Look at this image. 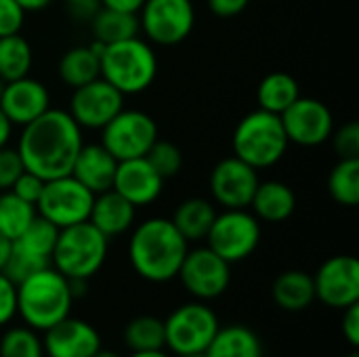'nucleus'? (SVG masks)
Returning a JSON list of instances; mask_svg holds the SVG:
<instances>
[{
    "mask_svg": "<svg viewBox=\"0 0 359 357\" xmlns=\"http://www.w3.org/2000/svg\"><path fill=\"white\" fill-rule=\"evenodd\" d=\"M32 61H34L32 46L21 34L0 38V78L4 82H13L23 76H29Z\"/></svg>",
    "mask_w": 359,
    "mask_h": 357,
    "instance_id": "c85d7f7f",
    "label": "nucleus"
},
{
    "mask_svg": "<svg viewBox=\"0 0 359 357\" xmlns=\"http://www.w3.org/2000/svg\"><path fill=\"white\" fill-rule=\"evenodd\" d=\"M147 162L154 166V170L166 181L175 175H179L181 166H183V154L181 149L170 143V141H162V139H156V143L149 147V151L145 154Z\"/></svg>",
    "mask_w": 359,
    "mask_h": 357,
    "instance_id": "f704fd0d",
    "label": "nucleus"
},
{
    "mask_svg": "<svg viewBox=\"0 0 359 357\" xmlns=\"http://www.w3.org/2000/svg\"><path fill=\"white\" fill-rule=\"evenodd\" d=\"M273 303L284 311H303L316 301L313 276L301 269H288L280 274L271 286Z\"/></svg>",
    "mask_w": 359,
    "mask_h": 357,
    "instance_id": "5701e85b",
    "label": "nucleus"
},
{
    "mask_svg": "<svg viewBox=\"0 0 359 357\" xmlns=\"http://www.w3.org/2000/svg\"><path fill=\"white\" fill-rule=\"evenodd\" d=\"M44 267H50V261L40 259V257L27 252V250H23L21 246H17V244L13 242V250H11V257H8V261H6L2 274L17 286V284H21L25 278H29L32 274H36V271H40V269H44Z\"/></svg>",
    "mask_w": 359,
    "mask_h": 357,
    "instance_id": "c9c22d12",
    "label": "nucleus"
},
{
    "mask_svg": "<svg viewBox=\"0 0 359 357\" xmlns=\"http://www.w3.org/2000/svg\"><path fill=\"white\" fill-rule=\"evenodd\" d=\"M90 29L97 42L101 44H116L128 38L139 36V15L137 13H124L114 8H99L93 13Z\"/></svg>",
    "mask_w": 359,
    "mask_h": 357,
    "instance_id": "a878e982",
    "label": "nucleus"
},
{
    "mask_svg": "<svg viewBox=\"0 0 359 357\" xmlns=\"http://www.w3.org/2000/svg\"><path fill=\"white\" fill-rule=\"evenodd\" d=\"M221 328L217 314L204 301H191L164 320V337L166 347L175 356L204 353Z\"/></svg>",
    "mask_w": 359,
    "mask_h": 357,
    "instance_id": "0eeeda50",
    "label": "nucleus"
},
{
    "mask_svg": "<svg viewBox=\"0 0 359 357\" xmlns=\"http://www.w3.org/2000/svg\"><path fill=\"white\" fill-rule=\"evenodd\" d=\"M164 187V179L154 170L147 158H130L118 162L111 189L126 198L135 208L154 204Z\"/></svg>",
    "mask_w": 359,
    "mask_h": 357,
    "instance_id": "a211bd4d",
    "label": "nucleus"
},
{
    "mask_svg": "<svg viewBox=\"0 0 359 357\" xmlns=\"http://www.w3.org/2000/svg\"><path fill=\"white\" fill-rule=\"evenodd\" d=\"M42 189H44V181L40 177H36L34 173H29V170H23L17 177V181L13 183V187H11V191L15 196H19L21 200H25V202H29L34 206H36Z\"/></svg>",
    "mask_w": 359,
    "mask_h": 357,
    "instance_id": "ea45409f",
    "label": "nucleus"
},
{
    "mask_svg": "<svg viewBox=\"0 0 359 357\" xmlns=\"http://www.w3.org/2000/svg\"><path fill=\"white\" fill-rule=\"evenodd\" d=\"M135 213L137 208L126 198H122L114 189H107L95 196L88 223H93L109 240V238L122 236L124 231L133 227Z\"/></svg>",
    "mask_w": 359,
    "mask_h": 357,
    "instance_id": "412c9836",
    "label": "nucleus"
},
{
    "mask_svg": "<svg viewBox=\"0 0 359 357\" xmlns=\"http://www.w3.org/2000/svg\"><path fill=\"white\" fill-rule=\"evenodd\" d=\"M288 145L290 141L286 137L282 118L261 107L246 114L238 122L231 139L233 156L257 170L278 164Z\"/></svg>",
    "mask_w": 359,
    "mask_h": 357,
    "instance_id": "39448f33",
    "label": "nucleus"
},
{
    "mask_svg": "<svg viewBox=\"0 0 359 357\" xmlns=\"http://www.w3.org/2000/svg\"><path fill=\"white\" fill-rule=\"evenodd\" d=\"M124 343L130 351H156L166 347L164 320L154 316H137L124 328Z\"/></svg>",
    "mask_w": 359,
    "mask_h": 357,
    "instance_id": "c756f323",
    "label": "nucleus"
},
{
    "mask_svg": "<svg viewBox=\"0 0 359 357\" xmlns=\"http://www.w3.org/2000/svg\"><path fill=\"white\" fill-rule=\"evenodd\" d=\"M65 2H69V4H82V2H93V0H65Z\"/></svg>",
    "mask_w": 359,
    "mask_h": 357,
    "instance_id": "3c124183",
    "label": "nucleus"
},
{
    "mask_svg": "<svg viewBox=\"0 0 359 357\" xmlns=\"http://www.w3.org/2000/svg\"><path fill=\"white\" fill-rule=\"evenodd\" d=\"M301 97L299 82L286 74V72H271L267 74L257 88V101L259 107L271 114H282L286 112L297 99Z\"/></svg>",
    "mask_w": 359,
    "mask_h": 357,
    "instance_id": "bb28decb",
    "label": "nucleus"
},
{
    "mask_svg": "<svg viewBox=\"0 0 359 357\" xmlns=\"http://www.w3.org/2000/svg\"><path fill=\"white\" fill-rule=\"evenodd\" d=\"M17 316V286L0 271V328Z\"/></svg>",
    "mask_w": 359,
    "mask_h": 357,
    "instance_id": "a19ab883",
    "label": "nucleus"
},
{
    "mask_svg": "<svg viewBox=\"0 0 359 357\" xmlns=\"http://www.w3.org/2000/svg\"><path fill=\"white\" fill-rule=\"evenodd\" d=\"M93 357H122V356H120V353H116V351H107V349H103V347H101V349H99V351H97Z\"/></svg>",
    "mask_w": 359,
    "mask_h": 357,
    "instance_id": "8fccbe9b",
    "label": "nucleus"
},
{
    "mask_svg": "<svg viewBox=\"0 0 359 357\" xmlns=\"http://www.w3.org/2000/svg\"><path fill=\"white\" fill-rule=\"evenodd\" d=\"M11 128L13 124L8 122V118L4 116V112L0 109V147L8 143V137H11Z\"/></svg>",
    "mask_w": 359,
    "mask_h": 357,
    "instance_id": "de8ad7c7",
    "label": "nucleus"
},
{
    "mask_svg": "<svg viewBox=\"0 0 359 357\" xmlns=\"http://www.w3.org/2000/svg\"><path fill=\"white\" fill-rule=\"evenodd\" d=\"M334 149L341 160H351L359 158V124L349 122L343 128H339L332 137Z\"/></svg>",
    "mask_w": 359,
    "mask_h": 357,
    "instance_id": "4c0bfd02",
    "label": "nucleus"
},
{
    "mask_svg": "<svg viewBox=\"0 0 359 357\" xmlns=\"http://www.w3.org/2000/svg\"><path fill=\"white\" fill-rule=\"evenodd\" d=\"M93 200L95 194H90L72 175H65L44 181V189L36 202V210L40 217L63 229L88 221Z\"/></svg>",
    "mask_w": 359,
    "mask_h": 357,
    "instance_id": "1a4fd4ad",
    "label": "nucleus"
},
{
    "mask_svg": "<svg viewBox=\"0 0 359 357\" xmlns=\"http://www.w3.org/2000/svg\"><path fill=\"white\" fill-rule=\"evenodd\" d=\"M23 170L25 168L19 158V151L2 145L0 147V191H8Z\"/></svg>",
    "mask_w": 359,
    "mask_h": 357,
    "instance_id": "e433bc0d",
    "label": "nucleus"
},
{
    "mask_svg": "<svg viewBox=\"0 0 359 357\" xmlns=\"http://www.w3.org/2000/svg\"><path fill=\"white\" fill-rule=\"evenodd\" d=\"M107 238L88 221L59 229L50 265L67 280H90L107 259Z\"/></svg>",
    "mask_w": 359,
    "mask_h": 357,
    "instance_id": "423d86ee",
    "label": "nucleus"
},
{
    "mask_svg": "<svg viewBox=\"0 0 359 357\" xmlns=\"http://www.w3.org/2000/svg\"><path fill=\"white\" fill-rule=\"evenodd\" d=\"M116 168H118V160L101 143H90L80 147L69 175L76 181H80L90 194L97 196L101 191L111 189Z\"/></svg>",
    "mask_w": 359,
    "mask_h": 357,
    "instance_id": "aec40b11",
    "label": "nucleus"
},
{
    "mask_svg": "<svg viewBox=\"0 0 359 357\" xmlns=\"http://www.w3.org/2000/svg\"><path fill=\"white\" fill-rule=\"evenodd\" d=\"M215 217H217V210L208 200L187 198L177 206L170 221L187 242H200L206 238Z\"/></svg>",
    "mask_w": 359,
    "mask_h": 357,
    "instance_id": "393cba45",
    "label": "nucleus"
},
{
    "mask_svg": "<svg viewBox=\"0 0 359 357\" xmlns=\"http://www.w3.org/2000/svg\"><path fill=\"white\" fill-rule=\"evenodd\" d=\"M48 107H50L48 88L29 76L6 82L0 97V109L4 112V116L13 126L29 124L32 120L42 116Z\"/></svg>",
    "mask_w": 359,
    "mask_h": 357,
    "instance_id": "6ab92c4d",
    "label": "nucleus"
},
{
    "mask_svg": "<svg viewBox=\"0 0 359 357\" xmlns=\"http://www.w3.org/2000/svg\"><path fill=\"white\" fill-rule=\"evenodd\" d=\"M59 76L72 88L88 84L90 80L101 76L99 53H95L90 44L74 46V48L65 50V55L59 61Z\"/></svg>",
    "mask_w": 359,
    "mask_h": 357,
    "instance_id": "cd10ccee",
    "label": "nucleus"
},
{
    "mask_svg": "<svg viewBox=\"0 0 359 357\" xmlns=\"http://www.w3.org/2000/svg\"><path fill=\"white\" fill-rule=\"evenodd\" d=\"M259 183V170L236 156L221 160L210 173V194L223 208H248Z\"/></svg>",
    "mask_w": 359,
    "mask_h": 357,
    "instance_id": "dca6fc26",
    "label": "nucleus"
},
{
    "mask_svg": "<svg viewBox=\"0 0 359 357\" xmlns=\"http://www.w3.org/2000/svg\"><path fill=\"white\" fill-rule=\"evenodd\" d=\"M101 78L118 88L124 97L147 90L158 76V57L139 36L107 44L99 55Z\"/></svg>",
    "mask_w": 359,
    "mask_h": 357,
    "instance_id": "20e7f679",
    "label": "nucleus"
},
{
    "mask_svg": "<svg viewBox=\"0 0 359 357\" xmlns=\"http://www.w3.org/2000/svg\"><path fill=\"white\" fill-rule=\"evenodd\" d=\"M196 25L191 0H145L139 11V27L160 46L183 42Z\"/></svg>",
    "mask_w": 359,
    "mask_h": 357,
    "instance_id": "9b49d317",
    "label": "nucleus"
},
{
    "mask_svg": "<svg viewBox=\"0 0 359 357\" xmlns=\"http://www.w3.org/2000/svg\"><path fill=\"white\" fill-rule=\"evenodd\" d=\"M204 353L206 357H263V343L252 328L231 324L217 330Z\"/></svg>",
    "mask_w": 359,
    "mask_h": 357,
    "instance_id": "b1692460",
    "label": "nucleus"
},
{
    "mask_svg": "<svg viewBox=\"0 0 359 357\" xmlns=\"http://www.w3.org/2000/svg\"><path fill=\"white\" fill-rule=\"evenodd\" d=\"M46 357H93L101 349V335L84 320L67 316L42 332Z\"/></svg>",
    "mask_w": 359,
    "mask_h": 357,
    "instance_id": "f3484780",
    "label": "nucleus"
},
{
    "mask_svg": "<svg viewBox=\"0 0 359 357\" xmlns=\"http://www.w3.org/2000/svg\"><path fill=\"white\" fill-rule=\"evenodd\" d=\"M286 137L301 147H318L332 137V112L313 97H299L286 112L280 114Z\"/></svg>",
    "mask_w": 359,
    "mask_h": 357,
    "instance_id": "2eb2a0df",
    "label": "nucleus"
},
{
    "mask_svg": "<svg viewBox=\"0 0 359 357\" xmlns=\"http://www.w3.org/2000/svg\"><path fill=\"white\" fill-rule=\"evenodd\" d=\"M4 86H6V82H4V80L0 78V97H2V90H4Z\"/></svg>",
    "mask_w": 359,
    "mask_h": 357,
    "instance_id": "864d4df0",
    "label": "nucleus"
},
{
    "mask_svg": "<svg viewBox=\"0 0 359 357\" xmlns=\"http://www.w3.org/2000/svg\"><path fill=\"white\" fill-rule=\"evenodd\" d=\"M158 139L156 120L139 109H120L103 128L101 145L118 160L143 158Z\"/></svg>",
    "mask_w": 359,
    "mask_h": 357,
    "instance_id": "9d476101",
    "label": "nucleus"
},
{
    "mask_svg": "<svg viewBox=\"0 0 359 357\" xmlns=\"http://www.w3.org/2000/svg\"><path fill=\"white\" fill-rule=\"evenodd\" d=\"M25 13H34V11H42L46 8L53 0H15Z\"/></svg>",
    "mask_w": 359,
    "mask_h": 357,
    "instance_id": "a18cd8bd",
    "label": "nucleus"
},
{
    "mask_svg": "<svg viewBox=\"0 0 359 357\" xmlns=\"http://www.w3.org/2000/svg\"><path fill=\"white\" fill-rule=\"evenodd\" d=\"M204 240L229 265L240 263L259 248L261 223L248 208H225V213L215 217Z\"/></svg>",
    "mask_w": 359,
    "mask_h": 357,
    "instance_id": "6e6552de",
    "label": "nucleus"
},
{
    "mask_svg": "<svg viewBox=\"0 0 359 357\" xmlns=\"http://www.w3.org/2000/svg\"><path fill=\"white\" fill-rule=\"evenodd\" d=\"M25 21V11L15 0H0V38L19 34Z\"/></svg>",
    "mask_w": 359,
    "mask_h": 357,
    "instance_id": "58836bf2",
    "label": "nucleus"
},
{
    "mask_svg": "<svg viewBox=\"0 0 359 357\" xmlns=\"http://www.w3.org/2000/svg\"><path fill=\"white\" fill-rule=\"evenodd\" d=\"M76 297L69 280L53 265L17 284V316L36 332H44L72 314Z\"/></svg>",
    "mask_w": 359,
    "mask_h": 357,
    "instance_id": "7ed1b4c3",
    "label": "nucleus"
},
{
    "mask_svg": "<svg viewBox=\"0 0 359 357\" xmlns=\"http://www.w3.org/2000/svg\"><path fill=\"white\" fill-rule=\"evenodd\" d=\"M36 217V206L15 196L11 189L0 191V234L17 240Z\"/></svg>",
    "mask_w": 359,
    "mask_h": 357,
    "instance_id": "7c9ffc66",
    "label": "nucleus"
},
{
    "mask_svg": "<svg viewBox=\"0 0 359 357\" xmlns=\"http://www.w3.org/2000/svg\"><path fill=\"white\" fill-rule=\"evenodd\" d=\"M11 250H13V240H8L6 236L0 234V271L4 269L8 257H11Z\"/></svg>",
    "mask_w": 359,
    "mask_h": 357,
    "instance_id": "49530a36",
    "label": "nucleus"
},
{
    "mask_svg": "<svg viewBox=\"0 0 359 357\" xmlns=\"http://www.w3.org/2000/svg\"><path fill=\"white\" fill-rule=\"evenodd\" d=\"M57 238H59V227L53 225L50 221H46L44 217H40L36 213V217L32 219V223L15 240V244L21 246L23 250L40 257V259L50 261L53 250H55V244H57Z\"/></svg>",
    "mask_w": 359,
    "mask_h": 357,
    "instance_id": "473e14b6",
    "label": "nucleus"
},
{
    "mask_svg": "<svg viewBox=\"0 0 359 357\" xmlns=\"http://www.w3.org/2000/svg\"><path fill=\"white\" fill-rule=\"evenodd\" d=\"M177 357H206V353H189V356H177Z\"/></svg>",
    "mask_w": 359,
    "mask_h": 357,
    "instance_id": "603ef678",
    "label": "nucleus"
},
{
    "mask_svg": "<svg viewBox=\"0 0 359 357\" xmlns=\"http://www.w3.org/2000/svg\"><path fill=\"white\" fill-rule=\"evenodd\" d=\"M189 250V242L170 219L154 217L143 221L130 236L128 261L137 276L151 284H166L177 278Z\"/></svg>",
    "mask_w": 359,
    "mask_h": 357,
    "instance_id": "f03ea898",
    "label": "nucleus"
},
{
    "mask_svg": "<svg viewBox=\"0 0 359 357\" xmlns=\"http://www.w3.org/2000/svg\"><path fill=\"white\" fill-rule=\"evenodd\" d=\"M347 357H359V353H358V351H353V353H349Z\"/></svg>",
    "mask_w": 359,
    "mask_h": 357,
    "instance_id": "5fc2aeb1",
    "label": "nucleus"
},
{
    "mask_svg": "<svg viewBox=\"0 0 359 357\" xmlns=\"http://www.w3.org/2000/svg\"><path fill=\"white\" fill-rule=\"evenodd\" d=\"M248 208H252V215L259 221L284 223L297 208V196L292 187L282 181H263L259 183Z\"/></svg>",
    "mask_w": 359,
    "mask_h": 357,
    "instance_id": "4be33fe9",
    "label": "nucleus"
},
{
    "mask_svg": "<svg viewBox=\"0 0 359 357\" xmlns=\"http://www.w3.org/2000/svg\"><path fill=\"white\" fill-rule=\"evenodd\" d=\"M328 191L332 200L341 206H358L359 204V158L339 160L328 177Z\"/></svg>",
    "mask_w": 359,
    "mask_h": 357,
    "instance_id": "2f4dec72",
    "label": "nucleus"
},
{
    "mask_svg": "<svg viewBox=\"0 0 359 357\" xmlns=\"http://www.w3.org/2000/svg\"><path fill=\"white\" fill-rule=\"evenodd\" d=\"M103 8H114V11H124V13H137L141 11L145 0H99Z\"/></svg>",
    "mask_w": 359,
    "mask_h": 357,
    "instance_id": "c03bdc74",
    "label": "nucleus"
},
{
    "mask_svg": "<svg viewBox=\"0 0 359 357\" xmlns=\"http://www.w3.org/2000/svg\"><path fill=\"white\" fill-rule=\"evenodd\" d=\"M341 330L345 341L355 349L359 345V303L349 305L343 309V322H341Z\"/></svg>",
    "mask_w": 359,
    "mask_h": 357,
    "instance_id": "79ce46f5",
    "label": "nucleus"
},
{
    "mask_svg": "<svg viewBox=\"0 0 359 357\" xmlns=\"http://www.w3.org/2000/svg\"><path fill=\"white\" fill-rule=\"evenodd\" d=\"M316 301L332 309H345L359 303V263L351 255L326 259L313 276Z\"/></svg>",
    "mask_w": 359,
    "mask_h": 357,
    "instance_id": "ddd939ff",
    "label": "nucleus"
},
{
    "mask_svg": "<svg viewBox=\"0 0 359 357\" xmlns=\"http://www.w3.org/2000/svg\"><path fill=\"white\" fill-rule=\"evenodd\" d=\"M206 2H208L210 11H212L217 17L227 19V17L240 15V13L248 6L250 0H206Z\"/></svg>",
    "mask_w": 359,
    "mask_h": 357,
    "instance_id": "37998d69",
    "label": "nucleus"
},
{
    "mask_svg": "<svg viewBox=\"0 0 359 357\" xmlns=\"http://www.w3.org/2000/svg\"><path fill=\"white\" fill-rule=\"evenodd\" d=\"M0 357H44L42 337L29 326H13L0 337Z\"/></svg>",
    "mask_w": 359,
    "mask_h": 357,
    "instance_id": "72a5a7b5",
    "label": "nucleus"
},
{
    "mask_svg": "<svg viewBox=\"0 0 359 357\" xmlns=\"http://www.w3.org/2000/svg\"><path fill=\"white\" fill-rule=\"evenodd\" d=\"M120 109H124V95L99 76L74 88L67 112L80 128L101 130Z\"/></svg>",
    "mask_w": 359,
    "mask_h": 357,
    "instance_id": "4468645a",
    "label": "nucleus"
},
{
    "mask_svg": "<svg viewBox=\"0 0 359 357\" xmlns=\"http://www.w3.org/2000/svg\"><path fill=\"white\" fill-rule=\"evenodd\" d=\"M82 145V128L69 112L48 107L23 126L17 151L25 170L42 181H50L72 173Z\"/></svg>",
    "mask_w": 359,
    "mask_h": 357,
    "instance_id": "f257e3e1",
    "label": "nucleus"
},
{
    "mask_svg": "<svg viewBox=\"0 0 359 357\" xmlns=\"http://www.w3.org/2000/svg\"><path fill=\"white\" fill-rule=\"evenodd\" d=\"M130 357H170L164 349H156V351H133Z\"/></svg>",
    "mask_w": 359,
    "mask_h": 357,
    "instance_id": "09e8293b",
    "label": "nucleus"
},
{
    "mask_svg": "<svg viewBox=\"0 0 359 357\" xmlns=\"http://www.w3.org/2000/svg\"><path fill=\"white\" fill-rule=\"evenodd\" d=\"M177 278L196 301H215L229 288L231 265L208 246L187 250Z\"/></svg>",
    "mask_w": 359,
    "mask_h": 357,
    "instance_id": "f8f14e48",
    "label": "nucleus"
}]
</instances>
